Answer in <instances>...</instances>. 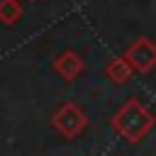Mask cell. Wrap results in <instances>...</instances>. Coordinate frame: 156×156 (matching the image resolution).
<instances>
[{"instance_id":"cell-1","label":"cell","mask_w":156,"mask_h":156,"mask_svg":"<svg viewBox=\"0 0 156 156\" xmlns=\"http://www.w3.org/2000/svg\"><path fill=\"white\" fill-rule=\"evenodd\" d=\"M110 127L119 139L127 144H139L154 127H156V115L139 100V98H127V102L112 115Z\"/></svg>"},{"instance_id":"cell-2","label":"cell","mask_w":156,"mask_h":156,"mask_svg":"<svg viewBox=\"0 0 156 156\" xmlns=\"http://www.w3.org/2000/svg\"><path fill=\"white\" fill-rule=\"evenodd\" d=\"M51 127L63 136V139H76V136H80L85 129H88V124H90V119H88V115L83 112V107L80 105H76V102H71V100H66V102H61L56 110H54V115H51Z\"/></svg>"},{"instance_id":"cell-3","label":"cell","mask_w":156,"mask_h":156,"mask_svg":"<svg viewBox=\"0 0 156 156\" xmlns=\"http://www.w3.org/2000/svg\"><path fill=\"white\" fill-rule=\"evenodd\" d=\"M122 56L127 58V63L132 66L134 73L146 76L156 68V41L149 37H139L136 41H132L127 46V51Z\"/></svg>"},{"instance_id":"cell-4","label":"cell","mask_w":156,"mask_h":156,"mask_svg":"<svg viewBox=\"0 0 156 156\" xmlns=\"http://www.w3.org/2000/svg\"><path fill=\"white\" fill-rule=\"evenodd\" d=\"M54 73L58 76V78H63L66 83H73L78 76H83V71H85V61H83V56L80 54H76V51H61L56 58H54Z\"/></svg>"},{"instance_id":"cell-5","label":"cell","mask_w":156,"mask_h":156,"mask_svg":"<svg viewBox=\"0 0 156 156\" xmlns=\"http://www.w3.org/2000/svg\"><path fill=\"white\" fill-rule=\"evenodd\" d=\"M105 76H107V80H112L115 85H124V83L132 80L134 71H132V66L127 63L124 56H112V58L105 63Z\"/></svg>"},{"instance_id":"cell-6","label":"cell","mask_w":156,"mask_h":156,"mask_svg":"<svg viewBox=\"0 0 156 156\" xmlns=\"http://www.w3.org/2000/svg\"><path fill=\"white\" fill-rule=\"evenodd\" d=\"M24 15V7L20 0H0V22L2 24H17Z\"/></svg>"},{"instance_id":"cell-7","label":"cell","mask_w":156,"mask_h":156,"mask_svg":"<svg viewBox=\"0 0 156 156\" xmlns=\"http://www.w3.org/2000/svg\"><path fill=\"white\" fill-rule=\"evenodd\" d=\"M27 2H34V0H27Z\"/></svg>"}]
</instances>
